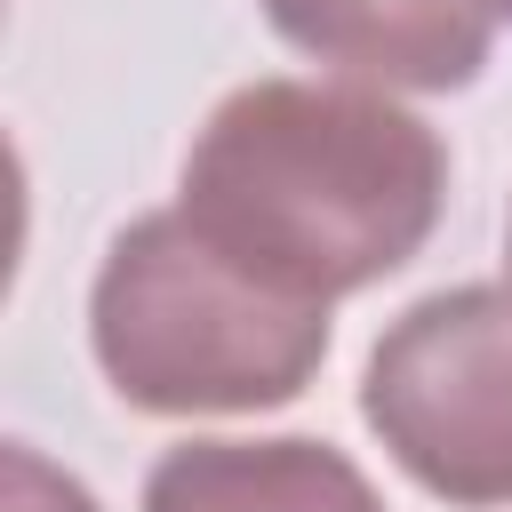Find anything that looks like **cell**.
<instances>
[{"label":"cell","instance_id":"obj_1","mask_svg":"<svg viewBox=\"0 0 512 512\" xmlns=\"http://www.w3.org/2000/svg\"><path fill=\"white\" fill-rule=\"evenodd\" d=\"M448 200L440 136L384 88L248 80L184 152V216L296 296H352L400 272Z\"/></svg>","mask_w":512,"mask_h":512},{"label":"cell","instance_id":"obj_2","mask_svg":"<svg viewBox=\"0 0 512 512\" xmlns=\"http://www.w3.org/2000/svg\"><path fill=\"white\" fill-rule=\"evenodd\" d=\"M88 344L104 384L144 416H248L312 384L328 304L240 264L184 208H152L104 248Z\"/></svg>","mask_w":512,"mask_h":512},{"label":"cell","instance_id":"obj_3","mask_svg":"<svg viewBox=\"0 0 512 512\" xmlns=\"http://www.w3.org/2000/svg\"><path fill=\"white\" fill-rule=\"evenodd\" d=\"M384 456L448 504H512V288L408 304L360 376Z\"/></svg>","mask_w":512,"mask_h":512},{"label":"cell","instance_id":"obj_4","mask_svg":"<svg viewBox=\"0 0 512 512\" xmlns=\"http://www.w3.org/2000/svg\"><path fill=\"white\" fill-rule=\"evenodd\" d=\"M272 32L368 88H464L488 64L496 0H264Z\"/></svg>","mask_w":512,"mask_h":512},{"label":"cell","instance_id":"obj_5","mask_svg":"<svg viewBox=\"0 0 512 512\" xmlns=\"http://www.w3.org/2000/svg\"><path fill=\"white\" fill-rule=\"evenodd\" d=\"M144 512H384L328 440H184L152 464Z\"/></svg>","mask_w":512,"mask_h":512},{"label":"cell","instance_id":"obj_6","mask_svg":"<svg viewBox=\"0 0 512 512\" xmlns=\"http://www.w3.org/2000/svg\"><path fill=\"white\" fill-rule=\"evenodd\" d=\"M8 512H96V496L72 480V472H56L40 448H8Z\"/></svg>","mask_w":512,"mask_h":512},{"label":"cell","instance_id":"obj_7","mask_svg":"<svg viewBox=\"0 0 512 512\" xmlns=\"http://www.w3.org/2000/svg\"><path fill=\"white\" fill-rule=\"evenodd\" d=\"M504 264H512V224H504Z\"/></svg>","mask_w":512,"mask_h":512},{"label":"cell","instance_id":"obj_8","mask_svg":"<svg viewBox=\"0 0 512 512\" xmlns=\"http://www.w3.org/2000/svg\"><path fill=\"white\" fill-rule=\"evenodd\" d=\"M496 16H512V0H496Z\"/></svg>","mask_w":512,"mask_h":512}]
</instances>
